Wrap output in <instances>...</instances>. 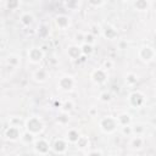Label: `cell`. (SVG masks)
Listing matches in <instances>:
<instances>
[{"label":"cell","instance_id":"1","mask_svg":"<svg viewBox=\"0 0 156 156\" xmlns=\"http://www.w3.org/2000/svg\"><path fill=\"white\" fill-rule=\"evenodd\" d=\"M139 56H140V58H141L143 61L150 62V61L154 58V56H155V50H154L151 46H144V48L140 49Z\"/></svg>","mask_w":156,"mask_h":156},{"label":"cell","instance_id":"2","mask_svg":"<svg viewBox=\"0 0 156 156\" xmlns=\"http://www.w3.org/2000/svg\"><path fill=\"white\" fill-rule=\"evenodd\" d=\"M129 100H130L132 105H133L135 108H138L139 106L143 105V102H144V96H143V94H140V93L136 91V93H133V94L130 95Z\"/></svg>","mask_w":156,"mask_h":156},{"label":"cell","instance_id":"3","mask_svg":"<svg viewBox=\"0 0 156 156\" xmlns=\"http://www.w3.org/2000/svg\"><path fill=\"white\" fill-rule=\"evenodd\" d=\"M28 56L30 57V60H32L33 62H38V61H40V60H41L43 52H41L39 49L34 48V49H32V50H30V52H28Z\"/></svg>","mask_w":156,"mask_h":156},{"label":"cell","instance_id":"4","mask_svg":"<svg viewBox=\"0 0 156 156\" xmlns=\"http://www.w3.org/2000/svg\"><path fill=\"white\" fill-rule=\"evenodd\" d=\"M134 5L138 10L143 11V10H146L147 6H149V1L147 0H134Z\"/></svg>","mask_w":156,"mask_h":156},{"label":"cell","instance_id":"5","mask_svg":"<svg viewBox=\"0 0 156 156\" xmlns=\"http://www.w3.org/2000/svg\"><path fill=\"white\" fill-rule=\"evenodd\" d=\"M130 145H132L133 149H140V147L143 146V139H141L140 136H135V138L132 140Z\"/></svg>","mask_w":156,"mask_h":156},{"label":"cell","instance_id":"6","mask_svg":"<svg viewBox=\"0 0 156 156\" xmlns=\"http://www.w3.org/2000/svg\"><path fill=\"white\" fill-rule=\"evenodd\" d=\"M128 1H134V0H128Z\"/></svg>","mask_w":156,"mask_h":156}]
</instances>
